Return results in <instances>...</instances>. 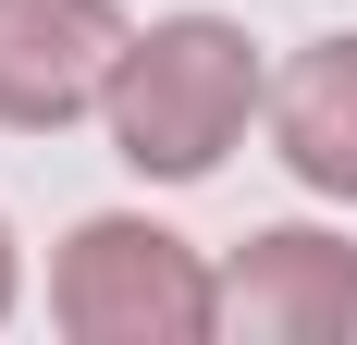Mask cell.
I'll list each match as a JSON object with an SVG mask.
<instances>
[{"label":"cell","instance_id":"obj_1","mask_svg":"<svg viewBox=\"0 0 357 345\" xmlns=\"http://www.w3.org/2000/svg\"><path fill=\"white\" fill-rule=\"evenodd\" d=\"M99 124H111V148L148 185H197V172H222V148L247 136V124H271V74H259L247 25L160 13V25L123 37V74H111Z\"/></svg>","mask_w":357,"mask_h":345},{"label":"cell","instance_id":"obj_2","mask_svg":"<svg viewBox=\"0 0 357 345\" xmlns=\"http://www.w3.org/2000/svg\"><path fill=\"white\" fill-rule=\"evenodd\" d=\"M50 321L74 345H210L222 333V272L173 222H136V210H99L74 222L62 259H50Z\"/></svg>","mask_w":357,"mask_h":345},{"label":"cell","instance_id":"obj_3","mask_svg":"<svg viewBox=\"0 0 357 345\" xmlns=\"http://www.w3.org/2000/svg\"><path fill=\"white\" fill-rule=\"evenodd\" d=\"M123 13L111 0H0V124H74V111L111 99V74H123Z\"/></svg>","mask_w":357,"mask_h":345},{"label":"cell","instance_id":"obj_4","mask_svg":"<svg viewBox=\"0 0 357 345\" xmlns=\"http://www.w3.org/2000/svg\"><path fill=\"white\" fill-rule=\"evenodd\" d=\"M222 333L259 345H333L357 333V247L321 235V222H271L222 259Z\"/></svg>","mask_w":357,"mask_h":345},{"label":"cell","instance_id":"obj_5","mask_svg":"<svg viewBox=\"0 0 357 345\" xmlns=\"http://www.w3.org/2000/svg\"><path fill=\"white\" fill-rule=\"evenodd\" d=\"M271 148L308 198L357 210V37H308L284 74H271Z\"/></svg>","mask_w":357,"mask_h":345},{"label":"cell","instance_id":"obj_6","mask_svg":"<svg viewBox=\"0 0 357 345\" xmlns=\"http://www.w3.org/2000/svg\"><path fill=\"white\" fill-rule=\"evenodd\" d=\"M13 284H25V259H13V222H0V321H13Z\"/></svg>","mask_w":357,"mask_h":345}]
</instances>
